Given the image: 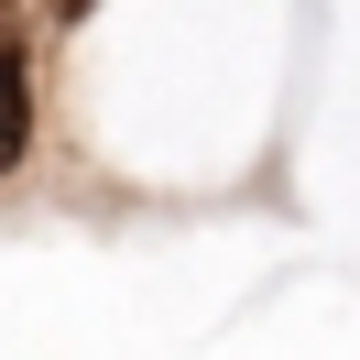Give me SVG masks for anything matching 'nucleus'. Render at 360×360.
<instances>
[{
  "label": "nucleus",
  "instance_id": "1",
  "mask_svg": "<svg viewBox=\"0 0 360 360\" xmlns=\"http://www.w3.org/2000/svg\"><path fill=\"white\" fill-rule=\"evenodd\" d=\"M33 142V77H22V44H0V175L22 164Z\"/></svg>",
  "mask_w": 360,
  "mask_h": 360
},
{
  "label": "nucleus",
  "instance_id": "2",
  "mask_svg": "<svg viewBox=\"0 0 360 360\" xmlns=\"http://www.w3.org/2000/svg\"><path fill=\"white\" fill-rule=\"evenodd\" d=\"M22 11H33V0H0V44H11V33H22Z\"/></svg>",
  "mask_w": 360,
  "mask_h": 360
}]
</instances>
